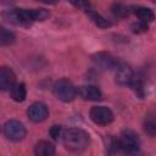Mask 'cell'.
<instances>
[{
    "label": "cell",
    "mask_w": 156,
    "mask_h": 156,
    "mask_svg": "<svg viewBox=\"0 0 156 156\" xmlns=\"http://www.w3.org/2000/svg\"><path fill=\"white\" fill-rule=\"evenodd\" d=\"M5 136L11 141H21L24 139L27 130L26 127L17 119H10L7 121L2 127Z\"/></svg>",
    "instance_id": "obj_5"
},
{
    "label": "cell",
    "mask_w": 156,
    "mask_h": 156,
    "mask_svg": "<svg viewBox=\"0 0 156 156\" xmlns=\"http://www.w3.org/2000/svg\"><path fill=\"white\" fill-rule=\"evenodd\" d=\"M32 11V18H33V22H37V21H45L48 17H49V11L46 9H30Z\"/></svg>",
    "instance_id": "obj_19"
},
{
    "label": "cell",
    "mask_w": 156,
    "mask_h": 156,
    "mask_svg": "<svg viewBox=\"0 0 156 156\" xmlns=\"http://www.w3.org/2000/svg\"><path fill=\"white\" fill-rule=\"evenodd\" d=\"M16 37L13 34V32H11L10 29H7L4 26H0V45L1 46H10L15 43Z\"/></svg>",
    "instance_id": "obj_16"
},
{
    "label": "cell",
    "mask_w": 156,
    "mask_h": 156,
    "mask_svg": "<svg viewBox=\"0 0 156 156\" xmlns=\"http://www.w3.org/2000/svg\"><path fill=\"white\" fill-rule=\"evenodd\" d=\"M147 29H149V26H147V23H145V22L138 21V22H135V23L132 24V30H133V33H136V34L145 33Z\"/></svg>",
    "instance_id": "obj_20"
},
{
    "label": "cell",
    "mask_w": 156,
    "mask_h": 156,
    "mask_svg": "<svg viewBox=\"0 0 156 156\" xmlns=\"http://www.w3.org/2000/svg\"><path fill=\"white\" fill-rule=\"evenodd\" d=\"M72 5H74L76 7H78V9H80V10H89V2H82V1H79V2H72Z\"/></svg>",
    "instance_id": "obj_22"
},
{
    "label": "cell",
    "mask_w": 156,
    "mask_h": 156,
    "mask_svg": "<svg viewBox=\"0 0 156 156\" xmlns=\"http://www.w3.org/2000/svg\"><path fill=\"white\" fill-rule=\"evenodd\" d=\"M77 95L87 101H99L102 99L101 90L95 85H80L77 88Z\"/></svg>",
    "instance_id": "obj_10"
},
{
    "label": "cell",
    "mask_w": 156,
    "mask_h": 156,
    "mask_svg": "<svg viewBox=\"0 0 156 156\" xmlns=\"http://www.w3.org/2000/svg\"><path fill=\"white\" fill-rule=\"evenodd\" d=\"M111 12L116 18H126L130 12V7L121 2H115L111 6Z\"/></svg>",
    "instance_id": "obj_17"
},
{
    "label": "cell",
    "mask_w": 156,
    "mask_h": 156,
    "mask_svg": "<svg viewBox=\"0 0 156 156\" xmlns=\"http://www.w3.org/2000/svg\"><path fill=\"white\" fill-rule=\"evenodd\" d=\"M15 84H16L15 72L7 66H1L0 67V91L10 90Z\"/></svg>",
    "instance_id": "obj_11"
},
{
    "label": "cell",
    "mask_w": 156,
    "mask_h": 156,
    "mask_svg": "<svg viewBox=\"0 0 156 156\" xmlns=\"http://www.w3.org/2000/svg\"><path fill=\"white\" fill-rule=\"evenodd\" d=\"M144 129L150 136H155L156 134V121H155V113L150 112L146 115L144 121Z\"/></svg>",
    "instance_id": "obj_18"
},
{
    "label": "cell",
    "mask_w": 156,
    "mask_h": 156,
    "mask_svg": "<svg viewBox=\"0 0 156 156\" xmlns=\"http://www.w3.org/2000/svg\"><path fill=\"white\" fill-rule=\"evenodd\" d=\"M2 17L16 26H24L28 27L33 23L32 11L30 9H11L2 12Z\"/></svg>",
    "instance_id": "obj_4"
},
{
    "label": "cell",
    "mask_w": 156,
    "mask_h": 156,
    "mask_svg": "<svg viewBox=\"0 0 156 156\" xmlns=\"http://www.w3.org/2000/svg\"><path fill=\"white\" fill-rule=\"evenodd\" d=\"M28 118L34 123L44 122L49 116V108L43 102H34L32 104L27 110Z\"/></svg>",
    "instance_id": "obj_8"
},
{
    "label": "cell",
    "mask_w": 156,
    "mask_h": 156,
    "mask_svg": "<svg viewBox=\"0 0 156 156\" xmlns=\"http://www.w3.org/2000/svg\"><path fill=\"white\" fill-rule=\"evenodd\" d=\"M11 98L17 101V102H22L26 100L27 96V90H26V85L23 83H16L11 89Z\"/></svg>",
    "instance_id": "obj_15"
},
{
    "label": "cell",
    "mask_w": 156,
    "mask_h": 156,
    "mask_svg": "<svg viewBox=\"0 0 156 156\" xmlns=\"http://www.w3.org/2000/svg\"><path fill=\"white\" fill-rule=\"evenodd\" d=\"M85 12H87L88 17L91 20V22H93L95 26H98L99 28H108V27L112 26L111 21L107 20V18H105V17H104L102 15H100L99 12H96V11H94V10H90V9L87 10Z\"/></svg>",
    "instance_id": "obj_14"
},
{
    "label": "cell",
    "mask_w": 156,
    "mask_h": 156,
    "mask_svg": "<svg viewBox=\"0 0 156 156\" xmlns=\"http://www.w3.org/2000/svg\"><path fill=\"white\" fill-rule=\"evenodd\" d=\"M56 150L54 144L48 140H40L34 146V155L35 156H55Z\"/></svg>",
    "instance_id": "obj_12"
},
{
    "label": "cell",
    "mask_w": 156,
    "mask_h": 156,
    "mask_svg": "<svg viewBox=\"0 0 156 156\" xmlns=\"http://www.w3.org/2000/svg\"><path fill=\"white\" fill-rule=\"evenodd\" d=\"M93 62L95 63L96 67L100 69H108V71H115V68L118 66L119 60L112 56L110 52L106 51H99L91 56Z\"/></svg>",
    "instance_id": "obj_6"
},
{
    "label": "cell",
    "mask_w": 156,
    "mask_h": 156,
    "mask_svg": "<svg viewBox=\"0 0 156 156\" xmlns=\"http://www.w3.org/2000/svg\"><path fill=\"white\" fill-rule=\"evenodd\" d=\"M54 95L62 102H71L77 96V88L67 78H61L54 84Z\"/></svg>",
    "instance_id": "obj_3"
},
{
    "label": "cell",
    "mask_w": 156,
    "mask_h": 156,
    "mask_svg": "<svg viewBox=\"0 0 156 156\" xmlns=\"http://www.w3.org/2000/svg\"><path fill=\"white\" fill-rule=\"evenodd\" d=\"M62 143L65 147L74 154H80L89 146L90 136L80 128H68L62 133Z\"/></svg>",
    "instance_id": "obj_1"
},
{
    "label": "cell",
    "mask_w": 156,
    "mask_h": 156,
    "mask_svg": "<svg viewBox=\"0 0 156 156\" xmlns=\"http://www.w3.org/2000/svg\"><path fill=\"white\" fill-rule=\"evenodd\" d=\"M118 154L124 156H139L140 154V140L135 132L123 130L119 138H117Z\"/></svg>",
    "instance_id": "obj_2"
},
{
    "label": "cell",
    "mask_w": 156,
    "mask_h": 156,
    "mask_svg": "<svg viewBox=\"0 0 156 156\" xmlns=\"http://www.w3.org/2000/svg\"><path fill=\"white\" fill-rule=\"evenodd\" d=\"M130 11L139 18L140 22L149 23V22H152L155 20L154 11L151 9H149V7H145V6H132Z\"/></svg>",
    "instance_id": "obj_13"
},
{
    "label": "cell",
    "mask_w": 156,
    "mask_h": 156,
    "mask_svg": "<svg viewBox=\"0 0 156 156\" xmlns=\"http://www.w3.org/2000/svg\"><path fill=\"white\" fill-rule=\"evenodd\" d=\"M90 118L95 124L107 126L113 121V112L106 106H94L90 110Z\"/></svg>",
    "instance_id": "obj_7"
},
{
    "label": "cell",
    "mask_w": 156,
    "mask_h": 156,
    "mask_svg": "<svg viewBox=\"0 0 156 156\" xmlns=\"http://www.w3.org/2000/svg\"><path fill=\"white\" fill-rule=\"evenodd\" d=\"M62 133H63L62 127H61V126H56V124L52 126V127L50 128V130H49V134H50V136H51L54 140H58V139H61Z\"/></svg>",
    "instance_id": "obj_21"
},
{
    "label": "cell",
    "mask_w": 156,
    "mask_h": 156,
    "mask_svg": "<svg viewBox=\"0 0 156 156\" xmlns=\"http://www.w3.org/2000/svg\"><path fill=\"white\" fill-rule=\"evenodd\" d=\"M115 77H116V82L119 85H129L132 79L134 78L135 73L133 72V69L124 62L118 63V66L115 68Z\"/></svg>",
    "instance_id": "obj_9"
}]
</instances>
